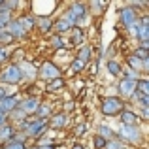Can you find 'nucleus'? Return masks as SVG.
<instances>
[{
	"instance_id": "a19ab883",
	"label": "nucleus",
	"mask_w": 149,
	"mask_h": 149,
	"mask_svg": "<svg viewBox=\"0 0 149 149\" xmlns=\"http://www.w3.org/2000/svg\"><path fill=\"white\" fill-rule=\"evenodd\" d=\"M72 149H83V147H81V146H74Z\"/></svg>"
},
{
	"instance_id": "79ce46f5",
	"label": "nucleus",
	"mask_w": 149,
	"mask_h": 149,
	"mask_svg": "<svg viewBox=\"0 0 149 149\" xmlns=\"http://www.w3.org/2000/svg\"><path fill=\"white\" fill-rule=\"evenodd\" d=\"M123 149H127V147H123Z\"/></svg>"
},
{
	"instance_id": "5701e85b",
	"label": "nucleus",
	"mask_w": 149,
	"mask_h": 149,
	"mask_svg": "<svg viewBox=\"0 0 149 149\" xmlns=\"http://www.w3.org/2000/svg\"><path fill=\"white\" fill-rule=\"evenodd\" d=\"M106 68H108V72L111 74V76H121V74H123V68H121V64L117 61H108Z\"/></svg>"
},
{
	"instance_id": "72a5a7b5",
	"label": "nucleus",
	"mask_w": 149,
	"mask_h": 149,
	"mask_svg": "<svg viewBox=\"0 0 149 149\" xmlns=\"http://www.w3.org/2000/svg\"><path fill=\"white\" fill-rule=\"evenodd\" d=\"M51 44H53V47H64V40H62L58 34L55 38H51Z\"/></svg>"
},
{
	"instance_id": "cd10ccee",
	"label": "nucleus",
	"mask_w": 149,
	"mask_h": 149,
	"mask_svg": "<svg viewBox=\"0 0 149 149\" xmlns=\"http://www.w3.org/2000/svg\"><path fill=\"white\" fill-rule=\"evenodd\" d=\"M132 55H134L136 58H140L142 62H146V61H147V57H149V51H147V47H136Z\"/></svg>"
},
{
	"instance_id": "e433bc0d",
	"label": "nucleus",
	"mask_w": 149,
	"mask_h": 149,
	"mask_svg": "<svg viewBox=\"0 0 149 149\" xmlns=\"http://www.w3.org/2000/svg\"><path fill=\"white\" fill-rule=\"evenodd\" d=\"M85 128H87V125H79V127L76 128V136H83L85 134Z\"/></svg>"
},
{
	"instance_id": "39448f33",
	"label": "nucleus",
	"mask_w": 149,
	"mask_h": 149,
	"mask_svg": "<svg viewBox=\"0 0 149 149\" xmlns=\"http://www.w3.org/2000/svg\"><path fill=\"white\" fill-rule=\"evenodd\" d=\"M36 76H40L42 79H45V81H51V79H57V77H61V70H58V66L55 64V62L45 61L44 64L40 66V70L36 72Z\"/></svg>"
},
{
	"instance_id": "412c9836",
	"label": "nucleus",
	"mask_w": 149,
	"mask_h": 149,
	"mask_svg": "<svg viewBox=\"0 0 149 149\" xmlns=\"http://www.w3.org/2000/svg\"><path fill=\"white\" fill-rule=\"evenodd\" d=\"M77 61H81V62H85V64H87L89 61H91L93 58V49L89 47V45H83V47H81L79 51H77Z\"/></svg>"
},
{
	"instance_id": "9b49d317",
	"label": "nucleus",
	"mask_w": 149,
	"mask_h": 149,
	"mask_svg": "<svg viewBox=\"0 0 149 149\" xmlns=\"http://www.w3.org/2000/svg\"><path fill=\"white\" fill-rule=\"evenodd\" d=\"M4 30H6V32L13 38V40H23V38H26V32L23 30V26L17 23V19H15V21H10Z\"/></svg>"
},
{
	"instance_id": "4be33fe9",
	"label": "nucleus",
	"mask_w": 149,
	"mask_h": 149,
	"mask_svg": "<svg viewBox=\"0 0 149 149\" xmlns=\"http://www.w3.org/2000/svg\"><path fill=\"white\" fill-rule=\"evenodd\" d=\"M98 136H100V138H104L106 142L115 140V134L111 132V128H109L108 125H100V127H98Z\"/></svg>"
},
{
	"instance_id": "4468645a",
	"label": "nucleus",
	"mask_w": 149,
	"mask_h": 149,
	"mask_svg": "<svg viewBox=\"0 0 149 149\" xmlns=\"http://www.w3.org/2000/svg\"><path fill=\"white\" fill-rule=\"evenodd\" d=\"M13 136H15V127L13 125H10V123H4V125H0V142H10V140H13Z\"/></svg>"
},
{
	"instance_id": "9d476101",
	"label": "nucleus",
	"mask_w": 149,
	"mask_h": 149,
	"mask_svg": "<svg viewBox=\"0 0 149 149\" xmlns=\"http://www.w3.org/2000/svg\"><path fill=\"white\" fill-rule=\"evenodd\" d=\"M19 96H15V95H6L4 98H0V109H2L4 113H10V111H13L15 108L19 106Z\"/></svg>"
},
{
	"instance_id": "c756f323",
	"label": "nucleus",
	"mask_w": 149,
	"mask_h": 149,
	"mask_svg": "<svg viewBox=\"0 0 149 149\" xmlns=\"http://www.w3.org/2000/svg\"><path fill=\"white\" fill-rule=\"evenodd\" d=\"M85 68V62H81V61H77V58H74L72 61V64H70V70H72L74 74H77V72H81V70Z\"/></svg>"
},
{
	"instance_id": "58836bf2",
	"label": "nucleus",
	"mask_w": 149,
	"mask_h": 149,
	"mask_svg": "<svg viewBox=\"0 0 149 149\" xmlns=\"http://www.w3.org/2000/svg\"><path fill=\"white\" fill-rule=\"evenodd\" d=\"M147 113H149V108H142V117H143V119H147Z\"/></svg>"
},
{
	"instance_id": "f257e3e1",
	"label": "nucleus",
	"mask_w": 149,
	"mask_h": 149,
	"mask_svg": "<svg viewBox=\"0 0 149 149\" xmlns=\"http://www.w3.org/2000/svg\"><path fill=\"white\" fill-rule=\"evenodd\" d=\"M19 130L25 134V138H40L49 128H47V121L36 119V117H34V119H29V117H26V119L19 125Z\"/></svg>"
},
{
	"instance_id": "0eeeda50",
	"label": "nucleus",
	"mask_w": 149,
	"mask_h": 149,
	"mask_svg": "<svg viewBox=\"0 0 149 149\" xmlns=\"http://www.w3.org/2000/svg\"><path fill=\"white\" fill-rule=\"evenodd\" d=\"M119 21L125 29H128L130 25H134L138 21V15H136V10H132L130 6H125L119 10Z\"/></svg>"
},
{
	"instance_id": "6ab92c4d",
	"label": "nucleus",
	"mask_w": 149,
	"mask_h": 149,
	"mask_svg": "<svg viewBox=\"0 0 149 149\" xmlns=\"http://www.w3.org/2000/svg\"><path fill=\"white\" fill-rule=\"evenodd\" d=\"M34 26H38L42 32H49V30L53 29V21H51L49 17H40V19L34 21Z\"/></svg>"
},
{
	"instance_id": "dca6fc26",
	"label": "nucleus",
	"mask_w": 149,
	"mask_h": 149,
	"mask_svg": "<svg viewBox=\"0 0 149 149\" xmlns=\"http://www.w3.org/2000/svg\"><path fill=\"white\" fill-rule=\"evenodd\" d=\"M19 70H21V74H23V79H25V77L34 79V77H36V68H34L30 62H21V64H19Z\"/></svg>"
},
{
	"instance_id": "c85d7f7f",
	"label": "nucleus",
	"mask_w": 149,
	"mask_h": 149,
	"mask_svg": "<svg viewBox=\"0 0 149 149\" xmlns=\"http://www.w3.org/2000/svg\"><path fill=\"white\" fill-rule=\"evenodd\" d=\"M26 146L23 142H17V140H10V142L4 143V149H25Z\"/></svg>"
},
{
	"instance_id": "7c9ffc66",
	"label": "nucleus",
	"mask_w": 149,
	"mask_h": 149,
	"mask_svg": "<svg viewBox=\"0 0 149 149\" xmlns=\"http://www.w3.org/2000/svg\"><path fill=\"white\" fill-rule=\"evenodd\" d=\"M93 143H95V147H96V149H106V143H108V142H106L104 138H100V136L96 134L95 138H93Z\"/></svg>"
},
{
	"instance_id": "aec40b11",
	"label": "nucleus",
	"mask_w": 149,
	"mask_h": 149,
	"mask_svg": "<svg viewBox=\"0 0 149 149\" xmlns=\"http://www.w3.org/2000/svg\"><path fill=\"white\" fill-rule=\"evenodd\" d=\"M53 29L58 32V36H61L62 32H68V30H72V26H70V23L66 21L64 17H61V19H57V21L53 23Z\"/></svg>"
},
{
	"instance_id": "473e14b6",
	"label": "nucleus",
	"mask_w": 149,
	"mask_h": 149,
	"mask_svg": "<svg viewBox=\"0 0 149 149\" xmlns=\"http://www.w3.org/2000/svg\"><path fill=\"white\" fill-rule=\"evenodd\" d=\"M104 6H106L104 2H91L89 4V8H93V13H102V8Z\"/></svg>"
},
{
	"instance_id": "a211bd4d",
	"label": "nucleus",
	"mask_w": 149,
	"mask_h": 149,
	"mask_svg": "<svg viewBox=\"0 0 149 149\" xmlns=\"http://www.w3.org/2000/svg\"><path fill=\"white\" fill-rule=\"evenodd\" d=\"M34 21H36V19H34L32 15H23V17H19V19H17V23L23 26V30H25L26 34H29V30H32V29H34Z\"/></svg>"
},
{
	"instance_id": "1a4fd4ad",
	"label": "nucleus",
	"mask_w": 149,
	"mask_h": 149,
	"mask_svg": "<svg viewBox=\"0 0 149 149\" xmlns=\"http://www.w3.org/2000/svg\"><path fill=\"white\" fill-rule=\"evenodd\" d=\"M136 83H138V79L123 77V79L119 81V85H117V89H119V95H121V96H132V95L136 93Z\"/></svg>"
},
{
	"instance_id": "7ed1b4c3",
	"label": "nucleus",
	"mask_w": 149,
	"mask_h": 149,
	"mask_svg": "<svg viewBox=\"0 0 149 149\" xmlns=\"http://www.w3.org/2000/svg\"><path fill=\"white\" fill-rule=\"evenodd\" d=\"M100 108H102V113H104L106 117H115L125 109V102L121 100L119 96H106V98L102 100Z\"/></svg>"
},
{
	"instance_id": "6e6552de",
	"label": "nucleus",
	"mask_w": 149,
	"mask_h": 149,
	"mask_svg": "<svg viewBox=\"0 0 149 149\" xmlns=\"http://www.w3.org/2000/svg\"><path fill=\"white\" fill-rule=\"evenodd\" d=\"M38 106H40V100H38L36 96H26V98L19 100V106H17V108L21 109L26 117H29V115H32V113H36Z\"/></svg>"
},
{
	"instance_id": "4c0bfd02",
	"label": "nucleus",
	"mask_w": 149,
	"mask_h": 149,
	"mask_svg": "<svg viewBox=\"0 0 149 149\" xmlns=\"http://www.w3.org/2000/svg\"><path fill=\"white\" fill-rule=\"evenodd\" d=\"M4 123H8V115L0 109V125H4Z\"/></svg>"
},
{
	"instance_id": "2f4dec72",
	"label": "nucleus",
	"mask_w": 149,
	"mask_h": 149,
	"mask_svg": "<svg viewBox=\"0 0 149 149\" xmlns=\"http://www.w3.org/2000/svg\"><path fill=\"white\" fill-rule=\"evenodd\" d=\"M106 149H123V142L121 140H109L106 143Z\"/></svg>"
},
{
	"instance_id": "393cba45",
	"label": "nucleus",
	"mask_w": 149,
	"mask_h": 149,
	"mask_svg": "<svg viewBox=\"0 0 149 149\" xmlns=\"http://www.w3.org/2000/svg\"><path fill=\"white\" fill-rule=\"evenodd\" d=\"M72 44H83V30H81V26H72Z\"/></svg>"
},
{
	"instance_id": "bb28decb",
	"label": "nucleus",
	"mask_w": 149,
	"mask_h": 149,
	"mask_svg": "<svg viewBox=\"0 0 149 149\" xmlns=\"http://www.w3.org/2000/svg\"><path fill=\"white\" fill-rule=\"evenodd\" d=\"M10 117H11V121H13V123H17V125H21L23 121L26 119V115H25V113H23L19 108H15L13 111H10Z\"/></svg>"
},
{
	"instance_id": "c9c22d12",
	"label": "nucleus",
	"mask_w": 149,
	"mask_h": 149,
	"mask_svg": "<svg viewBox=\"0 0 149 149\" xmlns=\"http://www.w3.org/2000/svg\"><path fill=\"white\" fill-rule=\"evenodd\" d=\"M8 58H10V53H8V49H6V47H0V62L8 61Z\"/></svg>"
},
{
	"instance_id": "ea45409f",
	"label": "nucleus",
	"mask_w": 149,
	"mask_h": 149,
	"mask_svg": "<svg viewBox=\"0 0 149 149\" xmlns=\"http://www.w3.org/2000/svg\"><path fill=\"white\" fill-rule=\"evenodd\" d=\"M4 96H6V91H4V89L0 87V98H4Z\"/></svg>"
},
{
	"instance_id": "b1692460",
	"label": "nucleus",
	"mask_w": 149,
	"mask_h": 149,
	"mask_svg": "<svg viewBox=\"0 0 149 149\" xmlns=\"http://www.w3.org/2000/svg\"><path fill=\"white\" fill-rule=\"evenodd\" d=\"M64 87V79L62 77H57V79H51L49 85H47V91L49 93H55V91H61Z\"/></svg>"
},
{
	"instance_id": "ddd939ff",
	"label": "nucleus",
	"mask_w": 149,
	"mask_h": 149,
	"mask_svg": "<svg viewBox=\"0 0 149 149\" xmlns=\"http://www.w3.org/2000/svg\"><path fill=\"white\" fill-rule=\"evenodd\" d=\"M66 121H68L66 113H55V115L49 117L47 128H51V130H58V128H62V127L66 125Z\"/></svg>"
},
{
	"instance_id": "20e7f679",
	"label": "nucleus",
	"mask_w": 149,
	"mask_h": 149,
	"mask_svg": "<svg viewBox=\"0 0 149 149\" xmlns=\"http://www.w3.org/2000/svg\"><path fill=\"white\" fill-rule=\"evenodd\" d=\"M0 81L2 83H10V85H17L23 81V74L19 70V64H10L8 68H4L0 72Z\"/></svg>"
},
{
	"instance_id": "a878e982",
	"label": "nucleus",
	"mask_w": 149,
	"mask_h": 149,
	"mask_svg": "<svg viewBox=\"0 0 149 149\" xmlns=\"http://www.w3.org/2000/svg\"><path fill=\"white\" fill-rule=\"evenodd\" d=\"M136 93L149 96V81L147 79H138V83H136Z\"/></svg>"
},
{
	"instance_id": "f704fd0d",
	"label": "nucleus",
	"mask_w": 149,
	"mask_h": 149,
	"mask_svg": "<svg viewBox=\"0 0 149 149\" xmlns=\"http://www.w3.org/2000/svg\"><path fill=\"white\" fill-rule=\"evenodd\" d=\"M128 32H130V36L134 38V40H138V21H136L134 25L128 26Z\"/></svg>"
},
{
	"instance_id": "f8f14e48",
	"label": "nucleus",
	"mask_w": 149,
	"mask_h": 149,
	"mask_svg": "<svg viewBox=\"0 0 149 149\" xmlns=\"http://www.w3.org/2000/svg\"><path fill=\"white\" fill-rule=\"evenodd\" d=\"M119 117H121V123H123L125 127H138L140 117H138V113H134L132 109H123V111L119 113Z\"/></svg>"
},
{
	"instance_id": "f3484780",
	"label": "nucleus",
	"mask_w": 149,
	"mask_h": 149,
	"mask_svg": "<svg viewBox=\"0 0 149 149\" xmlns=\"http://www.w3.org/2000/svg\"><path fill=\"white\" fill-rule=\"evenodd\" d=\"M51 115H53V111H51V108H49L47 104H42V102H40V106H38V109H36V119L47 121Z\"/></svg>"
},
{
	"instance_id": "423d86ee",
	"label": "nucleus",
	"mask_w": 149,
	"mask_h": 149,
	"mask_svg": "<svg viewBox=\"0 0 149 149\" xmlns=\"http://www.w3.org/2000/svg\"><path fill=\"white\" fill-rule=\"evenodd\" d=\"M119 136L125 140V142H130V143H140L142 142V130H140L138 127H125V125H121Z\"/></svg>"
},
{
	"instance_id": "2eb2a0df",
	"label": "nucleus",
	"mask_w": 149,
	"mask_h": 149,
	"mask_svg": "<svg viewBox=\"0 0 149 149\" xmlns=\"http://www.w3.org/2000/svg\"><path fill=\"white\" fill-rule=\"evenodd\" d=\"M127 62H128V70H132V72H146V66H147V61L146 62H142L140 58H136L134 55H128V58H127Z\"/></svg>"
},
{
	"instance_id": "f03ea898",
	"label": "nucleus",
	"mask_w": 149,
	"mask_h": 149,
	"mask_svg": "<svg viewBox=\"0 0 149 149\" xmlns=\"http://www.w3.org/2000/svg\"><path fill=\"white\" fill-rule=\"evenodd\" d=\"M62 17L70 23V26L81 25V23L85 21V17H87V6L81 4V2H76V4H72V6L66 10V13L62 15Z\"/></svg>"
}]
</instances>
